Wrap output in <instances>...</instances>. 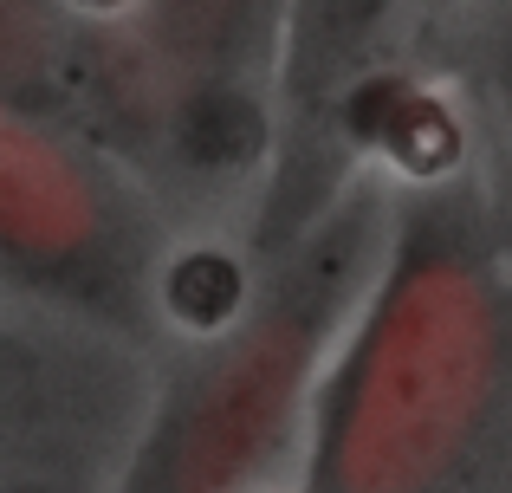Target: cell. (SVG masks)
<instances>
[{
	"label": "cell",
	"instance_id": "1",
	"mask_svg": "<svg viewBox=\"0 0 512 493\" xmlns=\"http://www.w3.org/2000/svg\"><path fill=\"white\" fill-rule=\"evenodd\" d=\"M512 305L487 241L428 195L383 247L325 370L312 493H435L506 383Z\"/></svg>",
	"mask_w": 512,
	"mask_h": 493
},
{
	"label": "cell",
	"instance_id": "4",
	"mask_svg": "<svg viewBox=\"0 0 512 493\" xmlns=\"http://www.w3.org/2000/svg\"><path fill=\"white\" fill-rule=\"evenodd\" d=\"M78 85V46L59 0H0V104L52 117Z\"/></svg>",
	"mask_w": 512,
	"mask_h": 493
},
{
	"label": "cell",
	"instance_id": "5",
	"mask_svg": "<svg viewBox=\"0 0 512 493\" xmlns=\"http://www.w3.org/2000/svg\"><path fill=\"white\" fill-rule=\"evenodd\" d=\"M156 292H163V312L175 325H188L195 338H221V331L247 312V273L214 247L175 253L163 266V286Z\"/></svg>",
	"mask_w": 512,
	"mask_h": 493
},
{
	"label": "cell",
	"instance_id": "6",
	"mask_svg": "<svg viewBox=\"0 0 512 493\" xmlns=\"http://www.w3.org/2000/svg\"><path fill=\"white\" fill-rule=\"evenodd\" d=\"M0 493H33V487H0Z\"/></svg>",
	"mask_w": 512,
	"mask_h": 493
},
{
	"label": "cell",
	"instance_id": "3",
	"mask_svg": "<svg viewBox=\"0 0 512 493\" xmlns=\"http://www.w3.org/2000/svg\"><path fill=\"white\" fill-rule=\"evenodd\" d=\"M150 241L124 182L39 111L0 104V279L65 305L137 299Z\"/></svg>",
	"mask_w": 512,
	"mask_h": 493
},
{
	"label": "cell",
	"instance_id": "2",
	"mask_svg": "<svg viewBox=\"0 0 512 493\" xmlns=\"http://www.w3.org/2000/svg\"><path fill=\"white\" fill-rule=\"evenodd\" d=\"M363 253H370V195L338 208L279 266L260 305L221 331L208 364L188 370V383L156 416L124 493H234L247 474L266 468V455L286 442V422L318 357L350 318Z\"/></svg>",
	"mask_w": 512,
	"mask_h": 493
}]
</instances>
